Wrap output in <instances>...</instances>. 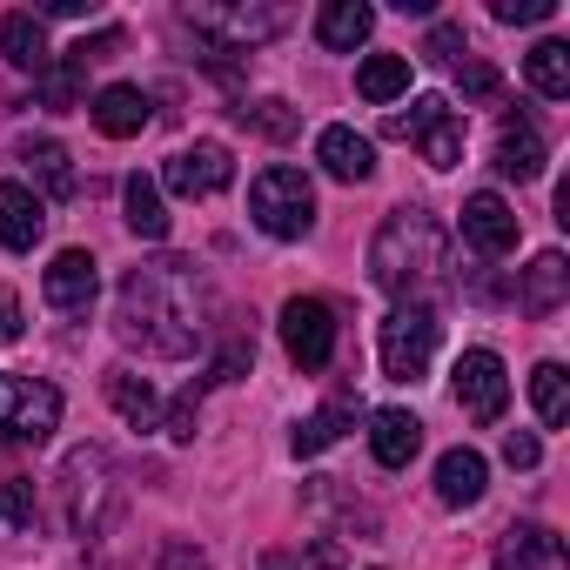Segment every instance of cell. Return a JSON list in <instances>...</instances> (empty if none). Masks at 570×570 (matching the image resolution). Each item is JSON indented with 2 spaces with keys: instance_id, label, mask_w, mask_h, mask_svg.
<instances>
[{
  "instance_id": "obj_1",
  "label": "cell",
  "mask_w": 570,
  "mask_h": 570,
  "mask_svg": "<svg viewBox=\"0 0 570 570\" xmlns=\"http://www.w3.org/2000/svg\"><path fill=\"white\" fill-rule=\"evenodd\" d=\"M215 316V289L208 275L188 255H161L121 275V296H115V336L128 350H148L161 363H181L208 343Z\"/></svg>"
},
{
  "instance_id": "obj_2",
  "label": "cell",
  "mask_w": 570,
  "mask_h": 570,
  "mask_svg": "<svg viewBox=\"0 0 570 570\" xmlns=\"http://www.w3.org/2000/svg\"><path fill=\"white\" fill-rule=\"evenodd\" d=\"M443 255H450L443 222H436L430 208H396V215L376 228V242H370V275H376V289L416 303L430 282L443 275Z\"/></svg>"
},
{
  "instance_id": "obj_3",
  "label": "cell",
  "mask_w": 570,
  "mask_h": 570,
  "mask_svg": "<svg viewBox=\"0 0 570 570\" xmlns=\"http://www.w3.org/2000/svg\"><path fill=\"white\" fill-rule=\"evenodd\" d=\"M248 215H255V228L275 235V242L309 235V228H316V188H309V175H303V168H262V175L248 181Z\"/></svg>"
},
{
  "instance_id": "obj_4",
  "label": "cell",
  "mask_w": 570,
  "mask_h": 570,
  "mask_svg": "<svg viewBox=\"0 0 570 570\" xmlns=\"http://www.w3.org/2000/svg\"><path fill=\"white\" fill-rule=\"evenodd\" d=\"M202 41H208V55H248V48H262V41H275L282 28H289V8H242V0H195V8L181 14Z\"/></svg>"
},
{
  "instance_id": "obj_5",
  "label": "cell",
  "mask_w": 570,
  "mask_h": 570,
  "mask_svg": "<svg viewBox=\"0 0 570 570\" xmlns=\"http://www.w3.org/2000/svg\"><path fill=\"white\" fill-rule=\"evenodd\" d=\"M436 336H443V323H436L430 303H403V309H390V316H383V336H376V350H383V376H390V383H416V376L430 370V356H436Z\"/></svg>"
},
{
  "instance_id": "obj_6",
  "label": "cell",
  "mask_w": 570,
  "mask_h": 570,
  "mask_svg": "<svg viewBox=\"0 0 570 570\" xmlns=\"http://www.w3.org/2000/svg\"><path fill=\"white\" fill-rule=\"evenodd\" d=\"M61 490H68V523L81 537H101L121 510V490H115V470H108L101 450H75L68 470H61Z\"/></svg>"
},
{
  "instance_id": "obj_7",
  "label": "cell",
  "mask_w": 570,
  "mask_h": 570,
  "mask_svg": "<svg viewBox=\"0 0 570 570\" xmlns=\"http://www.w3.org/2000/svg\"><path fill=\"white\" fill-rule=\"evenodd\" d=\"M61 423V390L41 376H0V443H48Z\"/></svg>"
},
{
  "instance_id": "obj_8",
  "label": "cell",
  "mask_w": 570,
  "mask_h": 570,
  "mask_svg": "<svg viewBox=\"0 0 570 570\" xmlns=\"http://www.w3.org/2000/svg\"><path fill=\"white\" fill-rule=\"evenodd\" d=\"M390 135L416 141L430 168H456L463 161V115L450 101H436V95H416L410 115H390Z\"/></svg>"
},
{
  "instance_id": "obj_9",
  "label": "cell",
  "mask_w": 570,
  "mask_h": 570,
  "mask_svg": "<svg viewBox=\"0 0 570 570\" xmlns=\"http://www.w3.org/2000/svg\"><path fill=\"white\" fill-rule=\"evenodd\" d=\"M282 350H289L296 370H330L336 356V309L316 296H289L282 303Z\"/></svg>"
},
{
  "instance_id": "obj_10",
  "label": "cell",
  "mask_w": 570,
  "mask_h": 570,
  "mask_svg": "<svg viewBox=\"0 0 570 570\" xmlns=\"http://www.w3.org/2000/svg\"><path fill=\"white\" fill-rule=\"evenodd\" d=\"M510 403V376H503V356L497 350H463L456 356V410L470 423H497Z\"/></svg>"
},
{
  "instance_id": "obj_11",
  "label": "cell",
  "mask_w": 570,
  "mask_h": 570,
  "mask_svg": "<svg viewBox=\"0 0 570 570\" xmlns=\"http://www.w3.org/2000/svg\"><path fill=\"white\" fill-rule=\"evenodd\" d=\"M175 195H188V202H202V195H222L228 181H235V161H228V148L222 141H195V148H181V155H168V175H161Z\"/></svg>"
},
{
  "instance_id": "obj_12",
  "label": "cell",
  "mask_w": 570,
  "mask_h": 570,
  "mask_svg": "<svg viewBox=\"0 0 570 570\" xmlns=\"http://www.w3.org/2000/svg\"><path fill=\"white\" fill-rule=\"evenodd\" d=\"M463 242H470L476 255H490V262L510 255V248H517V208H510L503 195H490V188L470 195V202H463Z\"/></svg>"
},
{
  "instance_id": "obj_13",
  "label": "cell",
  "mask_w": 570,
  "mask_h": 570,
  "mask_svg": "<svg viewBox=\"0 0 570 570\" xmlns=\"http://www.w3.org/2000/svg\"><path fill=\"white\" fill-rule=\"evenodd\" d=\"M95 289H101V268H95V255L88 248H61L55 262H48V275H41V296L55 303V309H88L95 303Z\"/></svg>"
},
{
  "instance_id": "obj_14",
  "label": "cell",
  "mask_w": 570,
  "mask_h": 570,
  "mask_svg": "<svg viewBox=\"0 0 570 570\" xmlns=\"http://www.w3.org/2000/svg\"><path fill=\"white\" fill-rule=\"evenodd\" d=\"M497 570H570L563 557V537L543 530V523H510L497 537Z\"/></svg>"
},
{
  "instance_id": "obj_15",
  "label": "cell",
  "mask_w": 570,
  "mask_h": 570,
  "mask_svg": "<svg viewBox=\"0 0 570 570\" xmlns=\"http://www.w3.org/2000/svg\"><path fill=\"white\" fill-rule=\"evenodd\" d=\"M41 235H48V202L28 181H0V242L14 255H28Z\"/></svg>"
},
{
  "instance_id": "obj_16",
  "label": "cell",
  "mask_w": 570,
  "mask_h": 570,
  "mask_svg": "<svg viewBox=\"0 0 570 570\" xmlns=\"http://www.w3.org/2000/svg\"><path fill=\"white\" fill-rule=\"evenodd\" d=\"M563 296H570V262H563V248H543V255L523 268L517 303H523V316H557Z\"/></svg>"
},
{
  "instance_id": "obj_17",
  "label": "cell",
  "mask_w": 570,
  "mask_h": 570,
  "mask_svg": "<svg viewBox=\"0 0 570 570\" xmlns=\"http://www.w3.org/2000/svg\"><path fill=\"white\" fill-rule=\"evenodd\" d=\"M88 115H95V128H101L108 141H135V135L148 128V95L128 88V81H115V88H101V95L88 101Z\"/></svg>"
},
{
  "instance_id": "obj_18",
  "label": "cell",
  "mask_w": 570,
  "mask_h": 570,
  "mask_svg": "<svg viewBox=\"0 0 570 570\" xmlns=\"http://www.w3.org/2000/svg\"><path fill=\"white\" fill-rule=\"evenodd\" d=\"M376 28V8H363V0H323V14H316V41L330 55H356Z\"/></svg>"
},
{
  "instance_id": "obj_19",
  "label": "cell",
  "mask_w": 570,
  "mask_h": 570,
  "mask_svg": "<svg viewBox=\"0 0 570 570\" xmlns=\"http://www.w3.org/2000/svg\"><path fill=\"white\" fill-rule=\"evenodd\" d=\"M370 450L383 470H410V456L423 450V423L410 410H376L370 416Z\"/></svg>"
},
{
  "instance_id": "obj_20",
  "label": "cell",
  "mask_w": 570,
  "mask_h": 570,
  "mask_svg": "<svg viewBox=\"0 0 570 570\" xmlns=\"http://www.w3.org/2000/svg\"><path fill=\"white\" fill-rule=\"evenodd\" d=\"M483 490H490V463H483L476 450H443V463H436V497H443L450 510H470V503H483Z\"/></svg>"
},
{
  "instance_id": "obj_21",
  "label": "cell",
  "mask_w": 570,
  "mask_h": 570,
  "mask_svg": "<svg viewBox=\"0 0 570 570\" xmlns=\"http://www.w3.org/2000/svg\"><path fill=\"white\" fill-rule=\"evenodd\" d=\"M316 161H323L336 181H370V175H376V148H370L356 128H323V135H316Z\"/></svg>"
},
{
  "instance_id": "obj_22",
  "label": "cell",
  "mask_w": 570,
  "mask_h": 570,
  "mask_svg": "<svg viewBox=\"0 0 570 570\" xmlns=\"http://www.w3.org/2000/svg\"><path fill=\"white\" fill-rule=\"evenodd\" d=\"M497 175H510V181H537L543 175V135L530 121H503V135H497Z\"/></svg>"
},
{
  "instance_id": "obj_23",
  "label": "cell",
  "mask_w": 570,
  "mask_h": 570,
  "mask_svg": "<svg viewBox=\"0 0 570 570\" xmlns=\"http://www.w3.org/2000/svg\"><path fill=\"white\" fill-rule=\"evenodd\" d=\"M0 55H8L21 75H41L55 55H48V28L21 8V14H8V21H0Z\"/></svg>"
},
{
  "instance_id": "obj_24",
  "label": "cell",
  "mask_w": 570,
  "mask_h": 570,
  "mask_svg": "<svg viewBox=\"0 0 570 570\" xmlns=\"http://www.w3.org/2000/svg\"><path fill=\"white\" fill-rule=\"evenodd\" d=\"M523 75H530V88H537L543 101H563V95H570V48H563V41H537V48L523 55Z\"/></svg>"
},
{
  "instance_id": "obj_25",
  "label": "cell",
  "mask_w": 570,
  "mask_h": 570,
  "mask_svg": "<svg viewBox=\"0 0 570 570\" xmlns=\"http://www.w3.org/2000/svg\"><path fill=\"white\" fill-rule=\"evenodd\" d=\"M356 95L363 101H396V95H410V55H370L363 68H356Z\"/></svg>"
},
{
  "instance_id": "obj_26",
  "label": "cell",
  "mask_w": 570,
  "mask_h": 570,
  "mask_svg": "<svg viewBox=\"0 0 570 570\" xmlns=\"http://www.w3.org/2000/svg\"><path fill=\"white\" fill-rule=\"evenodd\" d=\"M21 161H28V175L48 188V202H68V195H75V161H68L61 141H28Z\"/></svg>"
},
{
  "instance_id": "obj_27",
  "label": "cell",
  "mask_w": 570,
  "mask_h": 570,
  "mask_svg": "<svg viewBox=\"0 0 570 570\" xmlns=\"http://www.w3.org/2000/svg\"><path fill=\"white\" fill-rule=\"evenodd\" d=\"M121 202H128V228H135L141 242H161V235H168V208H161V188H155L148 175H128Z\"/></svg>"
},
{
  "instance_id": "obj_28",
  "label": "cell",
  "mask_w": 570,
  "mask_h": 570,
  "mask_svg": "<svg viewBox=\"0 0 570 570\" xmlns=\"http://www.w3.org/2000/svg\"><path fill=\"white\" fill-rule=\"evenodd\" d=\"M108 403H115V410H121V423H135V430H155V416H161L155 390H148L135 370H108Z\"/></svg>"
},
{
  "instance_id": "obj_29",
  "label": "cell",
  "mask_w": 570,
  "mask_h": 570,
  "mask_svg": "<svg viewBox=\"0 0 570 570\" xmlns=\"http://www.w3.org/2000/svg\"><path fill=\"white\" fill-rule=\"evenodd\" d=\"M35 517H41L35 476H8V483H0V543H8V537H35Z\"/></svg>"
},
{
  "instance_id": "obj_30",
  "label": "cell",
  "mask_w": 570,
  "mask_h": 570,
  "mask_svg": "<svg viewBox=\"0 0 570 570\" xmlns=\"http://www.w3.org/2000/svg\"><path fill=\"white\" fill-rule=\"evenodd\" d=\"M35 81H41V101H48L55 115H61V108H81V81H88V61L68 48V55H61V61H48Z\"/></svg>"
},
{
  "instance_id": "obj_31",
  "label": "cell",
  "mask_w": 570,
  "mask_h": 570,
  "mask_svg": "<svg viewBox=\"0 0 570 570\" xmlns=\"http://www.w3.org/2000/svg\"><path fill=\"white\" fill-rule=\"evenodd\" d=\"M530 403H537L543 430H563V416H570V376H563V363H537V376H530Z\"/></svg>"
},
{
  "instance_id": "obj_32",
  "label": "cell",
  "mask_w": 570,
  "mask_h": 570,
  "mask_svg": "<svg viewBox=\"0 0 570 570\" xmlns=\"http://www.w3.org/2000/svg\"><path fill=\"white\" fill-rule=\"evenodd\" d=\"M235 115H242V121H248L255 135H268V141H289V135L303 128V115H296L289 101H242Z\"/></svg>"
},
{
  "instance_id": "obj_33",
  "label": "cell",
  "mask_w": 570,
  "mask_h": 570,
  "mask_svg": "<svg viewBox=\"0 0 570 570\" xmlns=\"http://www.w3.org/2000/svg\"><path fill=\"white\" fill-rule=\"evenodd\" d=\"M343 430H350V410H343V403L316 410L309 423H296V456H323V450H330V443H336Z\"/></svg>"
},
{
  "instance_id": "obj_34",
  "label": "cell",
  "mask_w": 570,
  "mask_h": 570,
  "mask_svg": "<svg viewBox=\"0 0 570 570\" xmlns=\"http://www.w3.org/2000/svg\"><path fill=\"white\" fill-rule=\"evenodd\" d=\"M456 88H463V101H497L503 95V75L470 55V61H456Z\"/></svg>"
},
{
  "instance_id": "obj_35",
  "label": "cell",
  "mask_w": 570,
  "mask_h": 570,
  "mask_svg": "<svg viewBox=\"0 0 570 570\" xmlns=\"http://www.w3.org/2000/svg\"><path fill=\"white\" fill-rule=\"evenodd\" d=\"M423 55H430L436 68H456V61H470V41H463V28H456V21H436V28H430V41H423Z\"/></svg>"
},
{
  "instance_id": "obj_36",
  "label": "cell",
  "mask_w": 570,
  "mask_h": 570,
  "mask_svg": "<svg viewBox=\"0 0 570 570\" xmlns=\"http://www.w3.org/2000/svg\"><path fill=\"white\" fill-rule=\"evenodd\" d=\"M490 14H497L503 28H537V21L557 14V0H490Z\"/></svg>"
},
{
  "instance_id": "obj_37",
  "label": "cell",
  "mask_w": 570,
  "mask_h": 570,
  "mask_svg": "<svg viewBox=\"0 0 570 570\" xmlns=\"http://www.w3.org/2000/svg\"><path fill=\"white\" fill-rule=\"evenodd\" d=\"M262 570H336V550L330 543H316L309 557L303 550H262Z\"/></svg>"
},
{
  "instance_id": "obj_38",
  "label": "cell",
  "mask_w": 570,
  "mask_h": 570,
  "mask_svg": "<svg viewBox=\"0 0 570 570\" xmlns=\"http://www.w3.org/2000/svg\"><path fill=\"white\" fill-rule=\"evenodd\" d=\"M202 390H208V376H195V383L181 390V403L168 410V436H175V443H188V436H195V410H202Z\"/></svg>"
},
{
  "instance_id": "obj_39",
  "label": "cell",
  "mask_w": 570,
  "mask_h": 570,
  "mask_svg": "<svg viewBox=\"0 0 570 570\" xmlns=\"http://www.w3.org/2000/svg\"><path fill=\"white\" fill-rule=\"evenodd\" d=\"M503 463H510V470H537V463H543V443H537L530 430H510V436H503Z\"/></svg>"
},
{
  "instance_id": "obj_40",
  "label": "cell",
  "mask_w": 570,
  "mask_h": 570,
  "mask_svg": "<svg viewBox=\"0 0 570 570\" xmlns=\"http://www.w3.org/2000/svg\"><path fill=\"white\" fill-rule=\"evenodd\" d=\"M21 330H28V323H21V296L0 289V343H21Z\"/></svg>"
},
{
  "instance_id": "obj_41",
  "label": "cell",
  "mask_w": 570,
  "mask_h": 570,
  "mask_svg": "<svg viewBox=\"0 0 570 570\" xmlns=\"http://www.w3.org/2000/svg\"><path fill=\"white\" fill-rule=\"evenodd\" d=\"M95 8V0H41V8H35V21H81Z\"/></svg>"
},
{
  "instance_id": "obj_42",
  "label": "cell",
  "mask_w": 570,
  "mask_h": 570,
  "mask_svg": "<svg viewBox=\"0 0 570 570\" xmlns=\"http://www.w3.org/2000/svg\"><path fill=\"white\" fill-rule=\"evenodd\" d=\"M161 570H208V563H202V550H188V543H168Z\"/></svg>"
}]
</instances>
